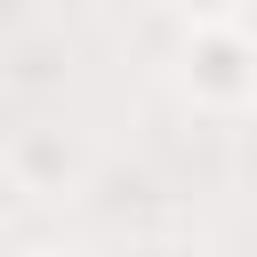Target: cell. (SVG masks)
<instances>
[{
	"label": "cell",
	"mask_w": 257,
	"mask_h": 257,
	"mask_svg": "<svg viewBox=\"0 0 257 257\" xmlns=\"http://www.w3.org/2000/svg\"><path fill=\"white\" fill-rule=\"evenodd\" d=\"M193 80L209 88V96H249L257 88V56L241 48V40H193Z\"/></svg>",
	"instance_id": "cell-1"
}]
</instances>
